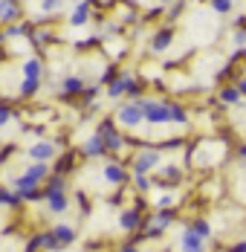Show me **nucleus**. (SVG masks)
Wrapping results in <instances>:
<instances>
[{
	"label": "nucleus",
	"instance_id": "obj_34",
	"mask_svg": "<svg viewBox=\"0 0 246 252\" xmlns=\"http://www.w3.org/2000/svg\"><path fill=\"white\" fill-rule=\"evenodd\" d=\"M229 252H246V241H238V244H232Z\"/></svg>",
	"mask_w": 246,
	"mask_h": 252
},
{
	"label": "nucleus",
	"instance_id": "obj_32",
	"mask_svg": "<svg viewBox=\"0 0 246 252\" xmlns=\"http://www.w3.org/2000/svg\"><path fill=\"white\" fill-rule=\"evenodd\" d=\"M12 125V110L9 107H0V127Z\"/></svg>",
	"mask_w": 246,
	"mask_h": 252
},
{
	"label": "nucleus",
	"instance_id": "obj_25",
	"mask_svg": "<svg viewBox=\"0 0 246 252\" xmlns=\"http://www.w3.org/2000/svg\"><path fill=\"white\" fill-rule=\"evenodd\" d=\"M24 99H29V96H35L38 93V81H32V78H21V90H18Z\"/></svg>",
	"mask_w": 246,
	"mask_h": 252
},
{
	"label": "nucleus",
	"instance_id": "obj_15",
	"mask_svg": "<svg viewBox=\"0 0 246 252\" xmlns=\"http://www.w3.org/2000/svg\"><path fill=\"white\" fill-rule=\"evenodd\" d=\"M171 38H174V32L171 29H159L156 35H154V41H151V52H165L168 47H171Z\"/></svg>",
	"mask_w": 246,
	"mask_h": 252
},
{
	"label": "nucleus",
	"instance_id": "obj_13",
	"mask_svg": "<svg viewBox=\"0 0 246 252\" xmlns=\"http://www.w3.org/2000/svg\"><path fill=\"white\" fill-rule=\"evenodd\" d=\"M81 154L84 157H104V142H101V136L98 133H93V136H87L84 139V145H81Z\"/></svg>",
	"mask_w": 246,
	"mask_h": 252
},
{
	"label": "nucleus",
	"instance_id": "obj_5",
	"mask_svg": "<svg viewBox=\"0 0 246 252\" xmlns=\"http://www.w3.org/2000/svg\"><path fill=\"white\" fill-rule=\"evenodd\" d=\"M44 203H47L49 215H64L70 209V197L67 191H44Z\"/></svg>",
	"mask_w": 246,
	"mask_h": 252
},
{
	"label": "nucleus",
	"instance_id": "obj_21",
	"mask_svg": "<svg viewBox=\"0 0 246 252\" xmlns=\"http://www.w3.org/2000/svg\"><path fill=\"white\" fill-rule=\"evenodd\" d=\"M188 229L194 232L197 238H203V241H212V235H215V229L209 226V220H194Z\"/></svg>",
	"mask_w": 246,
	"mask_h": 252
},
{
	"label": "nucleus",
	"instance_id": "obj_2",
	"mask_svg": "<svg viewBox=\"0 0 246 252\" xmlns=\"http://www.w3.org/2000/svg\"><path fill=\"white\" fill-rule=\"evenodd\" d=\"M142 122H145V113H142V107H139L136 101L122 104V107L116 110V125H122V127H139Z\"/></svg>",
	"mask_w": 246,
	"mask_h": 252
},
{
	"label": "nucleus",
	"instance_id": "obj_20",
	"mask_svg": "<svg viewBox=\"0 0 246 252\" xmlns=\"http://www.w3.org/2000/svg\"><path fill=\"white\" fill-rule=\"evenodd\" d=\"M124 90H127V76H119L110 81V87H107V96L110 99H119V96H124Z\"/></svg>",
	"mask_w": 246,
	"mask_h": 252
},
{
	"label": "nucleus",
	"instance_id": "obj_31",
	"mask_svg": "<svg viewBox=\"0 0 246 252\" xmlns=\"http://www.w3.org/2000/svg\"><path fill=\"white\" fill-rule=\"evenodd\" d=\"M133 183H136V191H142V194L151 191V180L148 177H133Z\"/></svg>",
	"mask_w": 246,
	"mask_h": 252
},
{
	"label": "nucleus",
	"instance_id": "obj_17",
	"mask_svg": "<svg viewBox=\"0 0 246 252\" xmlns=\"http://www.w3.org/2000/svg\"><path fill=\"white\" fill-rule=\"evenodd\" d=\"M21 70H24V78H32V81H41V73H44V64H41L38 58H26L24 64H21Z\"/></svg>",
	"mask_w": 246,
	"mask_h": 252
},
{
	"label": "nucleus",
	"instance_id": "obj_37",
	"mask_svg": "<svg viewBox=\"0 0 246 252\" xmlns=\"http://www.w3.org/2000/svg\"><path fill=\"white\" fill-rule=\"evenodd\" d=\"M238 90H241V96H246V76L241 78V84H238Z\"/></svg>",
	"mask_w": 246,
	"mask_h": 252
},
{
	"label": "nucleus",
	"instance_id": "obj_29",
	"mask_svg": "<svg viewBox=\"0 0 246 252\" xmlns=\"http://www.w3.org/2000/svg\"><path fill=\"white\" fill-rule=\"evenodd\" d=\"M18 203H21V197H18L15 191H3V189H0V206H6V209H15Z\"/></svg>",
	"mask_w": 246,
	"mask_h": 252
},
{
	"label": "nucleus",
	"instance_id": "obj_39",
	"mask_svg": "<svg viewBox=\"0 0 246 252\" xmlns=\"http://www.w3.org/2000/svg\"><path fill=\"white\" fill-rule=\"evenodd\" d=\"M241 157H244V159H246V145H244V148H241Z\"/></svg>",
	"mask_w": 246,
	"mask_h": 252
},
{
	"label": "nucleus",
	"instance_id": "obj_28",
	"mask_svg": "<svg viewBox=\"0 0 246 252\" xmlns=\"http://www.w3.org/2000/svg\"><path fill=\"white\" fill-rule=\"evenodd\" d=\"M177 177H180V168H177V165H162V168H159V183H162V180H165V183H174Z\"/></svg>",
	"mask_w": 246,
	"mask_h": 252
},
{
	"label": "nucleus",
	"instance_id": "obj_9",
	"mask_svg": "<svg viewBox=\"0 0 246 252\" xmlns=\"http://www.w3.org/2000/svg\"><path fill=\"white\" fill-rule=\"evenodd\" d=\"M49 235L55 238L58 250H64V247H70L75 241V226H70V223H55V226L49 229Z\"/></svg>",
	"mask_w": 246,
	"mask_h": 252
},
{
	"label": "nucleus",
	"instance_id": "obj_22",
	"mask_svg": "<svg viewBox=\"0 0 246 252\" xmlns=\"http://www.w3.org/2000/svg\"><path fill=\"white\" fill-rule=\"evenodd\" d=\"M154 206H156V212H171L174 206H177V194H174V191H168V194H159V197L154 200Z\"/></svg>",
	"mask_w": 246,
	"mask_h": 252
},
{
	"label": "nucleus",
	"instance_id": "obj_26",
	"mask_svg": "<svg viewBox=\"0 0 246 252\" xmlns=\"http://www.w3.org/2000/svg\"><path fill=\"white\" fill-rule=\"evenodd\" d=\"M220 99L226 101V104H238V101L244 99V96H241V90H238V87H223Z\"/></svg>",
	"mask_w": 246,
	"mask_h": 252
},
{
	"label": "nucleus",
	"instance_id": "obj_38",
	"mask_svg": "<svg viewBox=\"0 0 246 252\" xmlns=\"http://www.w3.org/2000/svg\"><path fill=\"white\" fill-rule=\"evenodd\" d=\"M156 3H159V6H171L174 0H156Z\"/></svg>",
	"mask_w": 246,
	"mask_h": 252
},
{
	"label": "nucleus",
	"instance_id": "obj_3",
	"mask_svg": "<svg viewBox=\"0 0 246 252\" xmlns=\"http://www.w3.org/2000/svg\"><path fill=\"white\" fill-rule=\"evenodd\" d=\"M96 133L101 136V142H104V151H107V154H113V151L119 154V151L124 148V136L116 130V125H113V122H104V125L96 130Z\"/></svg>",
	"mask_w": 246,
	"mask_h": 252
},
{
	"label": "nucleus",
	"instance_id": "obj_10",
	"mask_svg": "<svg viewBox=\"0 0 246 252\" xmlns=\"http://www.w3.org/2000/svg\"><path fill=\"white\" fill-rule=\"evenodd\" d=\"M101 177H104L107 186H116V189L127 183V171H124L122 165H116V162H107V165L101 168Z\"/></svg>",
	"mask_w": 246,
	"mask_h": 252
},
{
	"label": "nucleus",
	"instance_id": "obj_30",
	"mask_svg": "<svg viewBox=\"0 0 246 252\" xmlns=\"http://www.w3.org/2000/svg\"><path fill=\"white\" fill-rule=\"evenodd\" d=\"M44 191H67V183H64V177H49L47 189Z\"/></svg>",
	"mask_w": 246,
	"mask_h": 252
},
{
	"label": "nucleus",
	"instance_id": "obj_8",
	"mask_svg": "<svg viewBox=\"0 0 246 252\" xmlns=\"http://www.w3.org/2000/svg\"><path fill=\"white\" fill-rule=\"evenodd\" d=\"M180 252H206V241L203 238H197L191 229H183L180 232Z\"/></svg>",
	"mask_w": 246,
	"mask_h": 252
},
{
	"label": "nucleus",
	"instance_id": "obj_35",
	"mask_svg": "<svg viewBox=\"0 0 246 252\" xmlns=\"http://www.w3.org/2000/svg\"><path fill=\"white\" fill-rule=\"evenodd\" d=\"M235 44H246V35H244V32H235Z\"/></svg>",
	"mask_w": 246,
	"mask_h": 252
},
{
	"label": "nucleus",
	"instance_id": "obj_27",
	"mask_svg": "<svg viewBox=\"0 0 246 252\" xmlns=\"http://www.w3.org/2000/svg\"><path fill=\"white\" fill-rule=\"evenodd\" d=\"M209 6H212V12H217V15H226V12H232L235 0H209Z\"/></svg>",
	"mask_w": 246,
	"mask_h": 252
},
{
	"label": "nucleus",
	"instance_id": "obj_18",
	"mask_svg": "<svg viewBox=\"0 0 246 252\" xmlns=\"http://www.w3.org/2000/svg\"><path fill=\"white\" fill-rule=\"evenodd\" d=\"M24 174H26V177H32V180L41 186L44 180H49V168H47V162H32V165L26 168Z\"/></svg>",
	"mask_w": 246,
	"mask_h": 252
},
{
	"label": "nucleus",
	"instance_id": "obj_6",
	"mask_svg": "<svg viewBox=\"0 0 246 252\" xmlns=\"http://www.w3.org/2000/svg\"><path fill=\"white\" fill-rule=\"evenodd\" d=\"M15 194H18V197H24V200H38V197H41L38 183H35L32 177H26V174L15 177Z\"/></svg>",
	"mask_w": 246,
	"mask_h": 252
},
{
	"label": "nucleus",
	"instance_id": "obj_11",
	"mask_svg": "<svg viewBox=\"0 0 246 252\" xmlns=\"http://www.w3.org/2000/svg\"><path fill=\"white\" fill-rule=\"evenodd\" d=\"M171 223H174V212H156V215L148 220L145 235H159V232H165Z\"/></svg>",
	"mask_w": 246,
	"mask_h": 252
},
{
	"label": "nucleus",
	"instance_id": "obj_36",
	"mask_svg": "<svg viewBox=\"0 0 246 252\" xmlns=\"http://www.w3.org/2000/svg\"><path fill=\"white\" fill-rule=\"evenodd\" d=\"M119 252H142V250H139V247H133V244H127V247H122Z\"/></svg>",
	"mask_w": 246,
	"mask_h": 252
},
{
	"label": "nucleus",
	"instance_id": "obj_24",
	"mask_svg": "<svg viewBox=\"0 0 246 252\" xmlns=\"http://www.w3.org/2000/svg\"><path fill=\"white\" fill-rule=\"evenodd\" d=\"M64 9V0H41V15H55Z\"/></svg>",
	"mask_w": 246,
	"mask_h": 252
},
{
	"label": "nucleus",
	"instance_id": "obj_14",
	"mask_svg": "<svg viewBox=\"0 0 246 252\" xmlns=\"http://www.w3.org/2000/svg\"><path fill=\"white\" fill-rule=\"evenodd\" d=\"M58 87H61L64 96H78V93H84V81L78 76H64L58 81Z\"/></svg>",
	"mask_w": 246,
	"mask_h": 252
},
{
	"label": "nucleus",
	"instance_id": "obj_23",
	"mask_svg": "<svg viewBox=\"0 0 246 252\" xmlns=\"http://www.w3.org/2000/svg\"><path fill=\"white\" fill-rule=\"evenodd\" d=\"M168 110H171L174 125H185V122H188V110H185L183 104H168Z\"/></svg>",
	"mask_w": 246,
	"mask_h": 252
},
{
	"label": "nucleus",
	"instance_id": "obj_16",
	"mask_svg": "<svg viewBox=\"0 0 246 252\" xmlns=\"http://www.w3.org/2000/svg\"><path fill=\"white\" fill-rule=\"evenodd\" d=\"M139 223H142V215H139V209H127V212H122V218H119V226H122L124 232H133V229H139Z\"/></svg>",
	"mask_w": 246,
	"mask_h": 252
},
{
	"label": "nucleus",
	"instance_id": "obj_4",
	"mask_svg": "<svg viewBox=\"0 0 246 252\" xmlns=\"http://www.w3.org/2000/svg\"><path fill=\"white\" fill-rule=\"evenodd\" d=\"M156 165H159V151H154V148H145V151H139L133 157V174L136 177H145Z\"/></svg>",
	"mask_w": 246,
	"mask_h": 252
},
{
	"label": "nucleus",
	"instance_id": "obj_19",
	"mask_svg": "<svg viewBox=\"0 0 246 252\" xmlns=\"http://www.w3.org/2000/svg\"><path fill=\"white\" fill-rule=\"evenodd\" d=\"M87 18H90V9H87V3H78V9H75L73 15H70V26H84L87 24Z\"/></svg>",
	"mask_w": 246,
	"mask_h": 252
},
{
	"label": "nucleus",
	"instance_id": "obj_33",
	"mask_svg": "<svg viewBox=\"0 0 246 252\" xmlns=\"http://www.w3.org/2000/svg\"><path fill=\"white\" fill-rule=\"evenodd\" d=\"M98 96V87H84V99H96Z\"/></svg>",
	"mask_w": 246,
	"mask_h": 252
},
{
	"label": "nucleus",
	"instance_id": "obj_1",
	"mask_svg": "<svg viewBox=\"0 0 246 252\" xmlns=\"http://www.w3.org/2000/svg\"><path fill=\"white\" fill-rule=\"evenodd\" d=\"M136 104L142 107V113H145V122H151V125H165V122H171V110H168V104H165V101L136 99Z\"/></svg>",
	"mask_w": 246,
	"mask_h": 252
},
{
	"label": "nucleus",
	"instance_id": "obj_7",
	"mask_svg": "<svg viewBox=\"0 0 246 252\" xmlns=\"http://www.w3.org/2000/svg\"><path fill=\"white\" fill-rule=\"evenodd\" d=\"M55 142H47V139H41V142H35V145H29V151L26 157L32 159V162H49L52 157H55Z\"/></svg>",
	"mask_w": 246,
	"mask_h": 252
},
{
	"label": "nucleus",
	"instance_id": "obj_12",
	"mask_svg": "<svg viewBox=\"0 0 246 252\" xmlns=\"http://www.w3.org/2000/svg\"><path fill=\"white\" fill-rule=\"evenodd\" d=\"M21 18V3L18 0H0V24H15Z\"/></svg>",
	"mask_w": 246,
	"mask_h": 252
}]
</instances>
